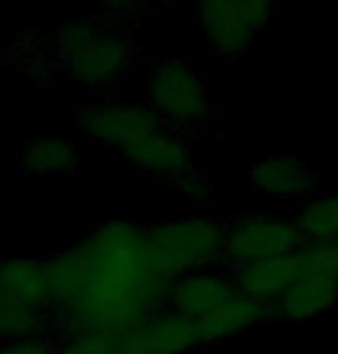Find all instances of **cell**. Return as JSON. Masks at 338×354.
<instances>
[{"label": "cell", "mask_w": 338, "mask_h": 354, "mask_svg": "<svg viewBox=\"0 0 338 354\" xmlns=\"http://www.w3.org/2000/svg\"><path fill=\"white\" fill-rule=\"evenodd\" d=\"M51 315L68 333L123 336L167 308L169 283L147 262V230L121 220L95 227L84 241L44 259Z\"/></svg>", "instance_id": "obj_1"}, {"label": "cell", "mask_w": 338, "mask_h": 354, "mask_svg": "<svg viewBox=\"0 0 338 354\" xmlns=\"http://www.w3.org/2000/svg\"><path fill=\"white\" fill-rule=\"evenodd\" d=\"M56 58L75 84L102 88L128 72L135 58V44L107 26L77 19L56 30Z\"/></svg>", "instance_id": "obj_2"}, {"label": "cell", "mask_w": 338, "mask_h": 354, "mask_svg": "<svg viewBox=\"0 0 338 354\" xmlns=\"http://www.w3.org/2000/svg\"><path fill=\"white\" fill-rule=\"evenodd\" d=\"M225 227L211 216L167 220L147 230V262L153 276L174 283L223 259Z\"/></svg>", "instance_id": "obj_3"}, {"label": "cell", "mask_w": 338, "mask_h": 354, "mask_svg": "<svg viewBox=\"0 0 338 354\" xmlns=\"http://www.w3.org/2000/svg\"><path fill=\"white\" fill-rule=\"evenodd\" d=\"M147 95L151 109L174 130L200 125L211 113L207 82L190 63L178 58H165L151 65Z\"/></svg>", "instance_id": "obj_4"}, {"label": "cell", "mask_w": 338, "mask_h": 354, "mask_svg": "<svg viewBox=\"0 0 338 354\" xmlns=\"http://www.w3.org/2000/svg\"><path fill=\"white\" fill-rule=\"evenodd\" d=\"M77 125L95 144L125 153L144 137L165 128V121L149 104L104 100L84 106L77 116Z\"/></svg>", "instance_id": "obj_5"}, {"label": "cell", "mask_w": 338, "mask_h": 354, "mask_svg": "<svg viewBox=\"0 0 338 354\" xmlns=\"http://www.w3.org/2000/svg\"><path fill=\"white\" fill-rule=\"evenodd\" d=\"M306 243L294 220L274 216H250L225 227L223 259L243 266L260 259L292 255Z\"/></svg>", "instance_id": "obj_6"}, {"label": "cell", "mask_w": 338, "mask_h": 354, "mask_svg": "<svg viewBox=\"0 0 338 354\" xmlns=\"http://www.w3.org/2000/svg\"><path fill=\"white\" fill-rule=\"evenodd\" d=\"M195 15L211 51L225 61L248 53L260 35L241 0H195Z\"/></svg>", "instance_id": "obj_7"}, {"label": "cell", "mask_w": 338, "mask_h": 354, "mask_svg": "<svg viewBox=\"0 0 338 354\" xmlns=\"http://www.w3.org/2000/svg\"><path fill=\"white\" fill-rule=\"evenodd\" d=\"M137 169L147 171L149 176H156L167 183H181L192 167V153L188 142L178 135V130L165 125L153 135L144 137L142 142L130 146L123 153Z\"/></svg>", "instance_id": "obj_8"}, {"label": "cell", "mask_w": 338, "mask_h": 354, "mask_svg": "<svg viewBox=\"0 0 338 354\" xmlns=\"http://www.w3.org/2000/svg\"><path fill=\"white\" fill-rule=\"evenodd\" d=\"M315 167L290 153L262 158L250 167V183L257 192L271 199H301L308 197L317 185Z\"/></svg>", "instance_id": "obj_9"}, {"label": "cell", "mask_w": 338, "mask_h": 354, "mask_svg": "<svg viewBox=\"0 0 338 354\" xmlns=\"http://www.w3.org/2000/svg\"><path fill=\"white\" fill-rule=\"evenodd\" d=\"M236 294L234 280L214 271H192L169 285L167 308L188 319H202L211 310Z\"/></svg>", "instance_id": "obj_10"}, {"label": "cell", "mask_w": 338, "mask_h": 354, "mask_svg": "<svg viewBox=\"0 0 338 354\" xmlns=\"http://www.w3.org/2000/svg\"><path fill=\"white\" fill-rule=\"evenodd\" d=\"M299 276V257H297V252H292V255L269 257L253 264L236 266L234 273H232V280L236 285V292H241L243 297L276 308L283 294L294 285V280Z\"/></svg>", "instance_id": "obj_11"}, {"label": "cell", "mask_w": 338, "mask_h": 354, "mask_svg": "<svg viewBox=\"0 0 338 354\" xmlns=\"http://www.w3.org/2000/svg\"><path fill=\"white\" fill-rule=\"evenodd\" d=\"M276 313L274 306L260 304L255 299L243 297L241 292L232 294L227 301H223L209 315L197 319V331H200L202 345L223 343V340L236 338L241 333L255 329L264 319H269Z\"/></svg>", "instance_id": "obj_12"}, {"label": "cell", "mask_w": 338, "mask_h": 354, "mask_svg": "<svg viewBox=\"0 0 338 354\" xmlns=\"http://www.w3.org/2000/svg\"><path fill=\"white\" fill-rule=\"evenodd\" d=\"M0 297H10L51 315V290L44 262L32 257H8L0 264Z\"/></svg>", "instance_id": "obj_13"}, {"label": "cell", "mask_w": 338, "mask_h": 354, "mask_svg": "<svg viewBox=\"0 0 338 354\" xmlns=\"http://www.w3.org/2000/svg\"><path fill=\"white\" fill-rule=\"evenodd\" d=\"M338 301V280L301 273L294 285L276 304V313L292 322H310L322 317Z\"/></svg>", "instance_id": "obj_14"}, {"label": "cell", "mask_w": 338, "mask_h": 354, "mask_svg": "<svg viewBox=\"0 0 338 354\" xmlns=\"http://www.w3.org/2000/svg\"><path fill=\"white\" fill-rule=\"evenodd\" d=\"M79 167L75 144L63 135L32 137L19 151V169L30 176H63Z\"/></svg>", "instance_id": "obj_15"}, {"label": "cell", "mask_w": 338, "mask_h": 354, "mask_svg": "<svg viewBox=\"0 0 338 354\" xmlns=\"http://www.w3.org/2000/svg\"><path fill=\"white\" fill-rule=\"evenodd\" d=\"M142 336L153 354H185L200 347V331L195 319H188L178 313L162 308L151 315L139 326Z\"/></svg>", "instance_id": "obj_16"}, {"label": "cell", "mask_w": 338, "mask_h": 354, "mask_svg": "<svg viewBox=\"0 0 338 354\" xmlns=\"http://www.w3.org/2000/svg\"><path fill=\"white\" fill-rule=\"evenodd\" d=\"M294 223L306 243H338V192L310 197Z\"/></svg>", "instance_id": "obj_17"}, {"label": "cell", "mask_w": 338, "mask_h": 354, "mask_svg": "<svg viewBox=\"0 0 338 354\" xmlns=\"http://www.w3.org/2000/svg\"><path fill=\"white\" fill-rule=\"evenodd\" d=\"M46 315L49 313L30 308L10 297H0V336L5 343L44 336L42 331L46 326Z\"/></svg>", "instance_id": "obj_18"}, {"label": "cell", "mask_w": 338, "mask_h": 354, "mask_svg": "<svg viewBox=\"0 0 338 354\" xmlns=\"http://www.w3.org/2000/svg\"><path fill=\"white\" fill-rule=\"evenodd\" d=\"M297 257L301 273L338 280V243H303Z\"/></svg>", "instance_id": "obj_19"}, {"label": "cell", "mask_w": 338, "mask_h": 354, "mask_svg": "<svg viewBox=\"0 0 338 354\" xmlns=\"http://www.w3.org/2000/svg\"><path fill=\"white\" fill-rule=\"evenodd\" d=\"M118 336L104 331H77L58 347L56 354H114Z\"/></svg>", "instance_id": "obj_20"}, {"label": "cell", "mask_w": 338, "mask_h": 354, "mask_svg": "<svg viewBox=\"0 0 338 354\" xmlns=\"http://www.w3.org/2000/svg\"><path fill=\"white\" fill-rule=\"evenodd\" d=\"M176 188L181 190L188 199H192V202H200V204L209 202L211 195H214V185H211L209 176L202 171H197V169H192L181 183H176Z\"/></svg>", "instance_id": "obj_21"}, {"label": "cell", "mask_w": 338, "mask_h": 354, "mask_svg": "<svg viewBox=\"0 0 338 354\" xmlns=\"http://www.w3.org/2000/svg\"><path fill=\"white\" fill-rule=\"evenodd\" d=\"M0 354H56V347L44 336H37V338H24V340L5 343Z\"/></svg>", "instance_id": "obj_22"}, {"label": "cell", "mask_w": 338, "mask_h": 354, "mask_svg": "<svg viewBox=\"0 0 338 354\" xmlns=\"http://www.w3.org/2000/svg\"><path fill=\"white\" fill-rule=\"evenodd\" d=\"M95 5L111 19L135 17L147 5V0H95Z\"/></svg>", "instance_id": "obj_23"}, {"label": "cell", "mask_w": 338, "mask_h": 354, "mask_svg": "<svg viewBox=\"0 0 338 354\" xmlns=\"http://www.w3.org/2000/svg\"><path fill=\"white\" fill-rule=\"evenodd\" d=\"M114 354H153V352H151L147 338L142 336V331H139V326H137V329L118 336Z\"/></svg>", "instance_id": "obj_24"}, {"label": "cell", "mask_w": 338, "mask_h": 354, "mask_svg": "<svg viewBox=\"0 0 338 354\" xmlns=\"http://www.w3.org/2000/svg\"><path fill=\"white\" fill-rule=\"evenodd\" d=\"M243 8H246V12L250 15V19H253L255 28L257 30H264V26L269 24L271 15H274V5L276 0H241Z\"/></svg>", "instance_id": "obj_25"}]
</instances>
